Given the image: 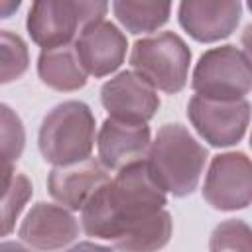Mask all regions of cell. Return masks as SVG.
<instances>
[{
  "label": "cell",
  "mask_w": 252,
  "mask_h": 252,
  "mask_svg": "<svg viewBox=\"0 0 252 252\" xmlns=\"http://www.w3.org/2000/svg\"><path fill=\"white\" fill-rule=\"evenodd\" d=\"M205 201L217 211L246 209L252 201V169L244 152H226L211 159L205 185Z\"/></svg>",
  "instance_id": "cell-8"
},
{
  "label": "cell",
  "mask_w": 252,
  "mask_h": 252,
  "mask_svg": "<svg viewBox=\"0 0 252 252\" xmlns=\"http://www.w3.org/2000/svg\"><path fill=\"white\" fill-rule=\"evenodd\" d=\"M152 144L148 124H128L106 118L98 130V161L106 171H120L122 167L142 161Z\"/></svg>",
  "instance_id": "cell-13"
},
{
  "label": "cell",
  "mask_w": 252,
  "mask_h": 252,
  "mask_svg": "<svg viewBox=\"0 0 252 252\" xmlns=\"http://www.w3.org/2000/svg\"><path fill=\"white\" fill-rule=\"evenodd\" d=\"M187 116L197 134L213 148H228L238 144L250 122V102L242 100H211L193 94L187 104Z\"/></svg>",
  "instance_id": "cell-7"
},
{
  "label": "cell",
  "mask_w": 252,
  "mask_h": 252,
  "mask_svg": "<svg viewBox=\"0 0 252 252\" xmlns=\"http://www.w3.org/2000/svg\"><path fill=\"white\" fill-rule=\"evenodd\" d=\"M108 179V171L98 159L91 156L71 165L53 167L47 175V191L61 207L69 211H81L89 197Z\"/></svg>",
  "instance_id": "cell-14"
},
{
  "label": "cell",
  "mask_w": 252,
  "mask_h": 252,
  "mask_svg": "<svg viewBox=\"0 0 252 252\" xmlns=\"http://www.w3.org/2000/svg\"><path fill=\"white\" fill-rule=\"evenodd\" d=\"M130 65L132 73L146 81L154 91L175 94L187 85L191 49L181 35L161 32L134 43Z\"/></svg>",
  "instance_id": "cell-5"
},
{
  "label": "cell",
  "mask_w": 252,
  "mask_h": 252,
  "mask_svg": "<svg viewBox=\"0 0 252 252\" xmlns=\"http://www.w3.org/2000/svg\"><path fill=\"white\" fill-rule=\"evenodd\" d=\"M65 252H114L112 248L108 246H100V244H94V242H79L75 246H71L69 250Z\"/></svg>",
  "instance_id": "cell-22"
},
{
  "label": "cell",
  "mask_w": 252,
  "mask_h": 252,
  "mask_svg": "<svg viewBox=\"0 0 252 252\" xmlns=\"http://www.w3.org/2000/svg\"><path fill=\"white\" fill-rule=\"evenodd\" d=\"M20 6H22L20 0H0V20L10 18L14 12H18Z\"/></svg>",
  "instance_id": "cell-23"
},
{
  "label": "cell",
  "mask_w": 252,
  "mask_h": 252,
  "mask_svg": "<svg viewBox=\"0 0 252 252\" xmlns=\"http://www.w3.org/2000/svg\"><path fill=\"white\" fill-rule=\"evenodd\" d=\"M250 226L240 219H228L215 226L209 238L211 252H252Z\"/></svg>",
  "instance_id": "cell-20"
},
{
  "label": "cell",
  "mask_w": 252,
  "mask_h": 252,
  "mask_svg": "<svg viewBox=\"0 0 252 252\" xmlns=\"http://www.w3.org/2000/svg\"><path fill=\"white\" fill-rule=\"evenodd\" d=\"M100 102L108 118L128 124H148L159 110V94L132 71H120L100 89Z\"/></svg>",
  "instance_id": "cell-9"
},
{
  "label": "cell",
  "mask_w": 252,
  "mask_h": 252,
  "mask_svg": "<svg viewBox=\"0 0 252 252\" xmlns=\"http://www.w3.org/2000/svg\"><path fill=\"white\" fill-rule=\"evenodd\" d=\"M18 234L30 248L53 252L75 242L79 236V222L69 209L39 201L28 211Z\"/></svg>",
  "instance_id": "cell-11"
},
{
  "label": "cell",
  "mask_w": 252,
  "mask_h": 252,
  "mask_svg": "<svg viewBox=\"0 0 252 252\" xmlns=\"http://www.w3.org/2000/svg\"><path fill=\"white\" fill-rule=\"evenodd\" d=\"M94 114L83 100H65L53 106L41 120L37 146L45 161L71 165L91 158L96 136Z\"/></svg>",
  "instance_id": "cell-3"
},
{
  "label": "cell",
  "mask_w": 252,
  "mask_h": 252,
  "mask_svg": "<svg viewBox=\"0 0 252 252\" xmlns=\"http://www.w3.org/2000/svg\"><path fill=\"white\" fill-rule=\"evenodd\" d=\"M106 10L102 0H37L28 12L26 28L41 49L71 45L87 26L104 20Z\"/></svg>",
  "instance_id": "cell-4"
},
{
  "label": "cell",
  "mask_w": 252,
  "mask_h": 252,
  "mask_svg": "<svg viewBox=\"0 0 252 252\" xmlns=\"http://www.w3.org/2000/svg\"><path fill=\"white\" fill-rule=\"evenodd\" d=\"M16 169H14V163L10 161H0V199L10 191L14 179H16Z\"/></svg>",
  "instance_id": "cell-21"
},
{
  "label": "cell",
  "mask_w": 252,
  "mask_h": 252,
  "mask_svg": "<svg viewBox=\"0 0 252 252\" xmlns=\"http://www.w3.org/2000/svg\"><path fill=\"white\" fill-rule=\"evenodd\" d=\"M116 20L126 28V32L138 35V33H150L159 30L171 14L169 2H134V0H116L110 4Z\"/></svg>",
  "instance_id": "cell-16"
},
{
  "label": "cell",
  "mask_w": 252,
  "mask_h": 252,
  "mask_svg": "<svg viewBox=\"0 0 252 252\" xmlns=\"http://www.w3.org/2000/svg\"><path fill=\"white\" fill-rule=\"evenodd\" d=\"M32 193L33 187L28 175L16 173L10 191L0 199V236H8L14 230L18 217L22 215L26 203L32 199Z\"/></svg>",
  "instance_id": "cell-19"
},
{
  "label": "cell",
  "mask_w": 252,
  "mask_h": 252,
  "mask_svg": "<svg viewBox=\"0 0 252 252\" xmlns=\"http://www.w3.org/2000/svg\"><path fill=\"white\" fill-rule=\"evenodd\" d=\"M73 47L87 77L100 79L124 63L128 39L112 22L100 20L87 26L75 39Z\"/></svg>",
  "instance_id": "cell-10"
},
{
  "label": "cell",
  "mask_w": 252,
  "mask_h": 252,
  "mask_svg": "<svg viewBox=\"0 0 252 252\" xmlns=\"http://www.w3.org/2000/svg\"><path fill=\"white\" fill-rule=\"evenodd\" d=\"M26 146V128L18 112L0 102V161H18Z\"/></svg>",
  "instance_id": "cell-18"
},
{
  "label": "cell",
  "mask_w": 252,
  "mask_h": 252,
  "mask_svg": "<svg viewBox=\"0 0 252 252\" xmlns=\"http://www.w3.org/2000/svg\"><path fill=\"white\" fill-rule=\"evenodd\" d=\"M165 205V193L142 159L122 167L89 197L81 209V224L89 236L108 240L120 252H158L173 232Z\"/></svg>",
  "instance_id": "cell-1"
},
{
  "label": "cell",
  "mask_w": 252,
  "mask_h": 252,
  "mask_svg": "<svg viewBox=\"0 0 252 252\" xmlns=\"http://www.w3.org/2000/svg\"><path fill=\"white\" fill-rule=\"evenodd\" d=\"M191 89L211 100H242L252 89L248 55L236 45L207 49L191 77Z\"/></svg>",
  "instance_id": "cell-6"
},
{
  "label": "cell",
  "mask_w": 252,
  "mask_h": 252,
  "mask_svg": "<svg viewBox=\"0 0 252 252\" xmlns=\"http://www.w3.org/2000/svg\"><path fill=\"white\" fill-rule=\"evenodd\" d=\"M209 152L181 124H163L144 158L148 171L163 193L191 195L201 179Z\"/></svg>",
  "instance_id": "cell-2"
},
{
  "label": "cell",
  "mask_w": 252,
  "mask_h": 252,
  "mask_svg": "<svg viewBox=\"0 0 252 252\" xmlns=\"http://www.w3.org/2000/svg\"><path fill=\"white\" fill-rule=\"evenodd\" d=\"M37 75L43 85L59 93L79 91L87 85V73L79 63L73 43L41 49L37 57Z\"/></svg>",
  "instance_id": "cell-15"
},
{
  "label": "cell",
  "mask_w": 252,
  "mask_h": 252,
  "mask_svg": "<svg viewBox=\"0 0 252 252\" xmlns=\"http://www.w3.org/2000/svg\"><path fill=\"white\" fill-rule=\"evenodd\" d=\"M30 67L28 43L10 30H0V85L14 83Z\"/></svg>",
  "instance_id": "cell-17"
},
{
  "label": "cell",
  "mask_w": 252,
  "mask_h": 252,
  "mask_svg": "<svg viewBox=\"0 0 252 252\" xmlns=\"http://www.w3.org/2000/svg\"><path fill=\"white\" fill-rule=\"evenodd\" d=\"M0 252H30V250L26 246H22L20 242L6 240V242H0Z\"/></svg>",
  "instance_id": "cell-24"
},
{
  "label": "cell",
  "mask_w": 252,
  "mask_h": 252,
  "mask_svg": "<svg viewBox=\"0 0 252 252\" xmlns=\"http://www.w3.org/2000/svg\"><path fill=\"white\" fill-rule=\"evenodd\" d=\"M242 4L234 0H185L179 4V26L201 43H213L228 37L240 22Z\"/></svg>",
  "instance_id": "cell-12"
}]
</instances>
